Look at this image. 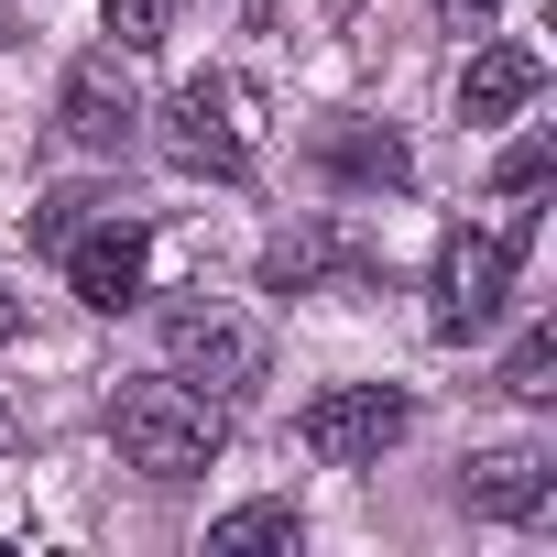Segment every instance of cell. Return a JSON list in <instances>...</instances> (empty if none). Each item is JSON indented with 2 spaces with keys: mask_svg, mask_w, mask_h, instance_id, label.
<instances>
[{
  "mask_svg": "<svg viewBox=\"0 0 557 557\" xmlns=\"http://www.w3.org/2000/svg\"><path fill=\"white\" fill-rule=\"evenodd\" d=\"M110 448H121V470H143V481H197V470L230 448V405L197 394V383H175V372L121 383V394H110Z\"/></svg>",
  "mask_w": 557,
  "mask_h": 557,
  "instance_id": "obj_1",
  "label": "cell"
},
{
  "mask_svg": "<svg viewBox=\"0 0 557 557\" xmlns=\"http://www.w3.org/2000/svg\"><path fill=\"white\" fill-rule=\"evenodd\" d=\"M164 164L240 186V175H251V88H240V77H186V88L164 99Z\"/></svg>",
  "mask_w": 557,
  "mask_h": 557,
  "instance_id": "obj_2",
  "label": "cell"
},
{
  "mask_svg": "<svg viewBox=\"0 0 557 557\" xmlns=\"http://www.w3.org/2000/svg\"><path fill=\"white\" fill-rule=\"evenodd\" d=\"M524 230L535 219H503V230H459L437 251V339H481L513 296V262H524Z\"/></svg>",
  "mask_w": 557,
  "mask_h": 557,
  "instance_id": "obj_3",
  "label": "cell"
},
{
  "mask_svg": "<svg viewBox=\"0 0 557 557\" xmlns=\"http://www.w3.org/2000/svg\"><path fill=\"white\" fill-rule=\"evenodd\" d=\"M164 372L219 394V405H240L262 383V329L240 307H164Z\"/></svg>",
  "mask_w": 557,
  "mask_h": 557,
  "instance_id": "obj_4",
  "label": "cell"
},
{
  "mask_svg": "<svg viewBox=\"0 0 557 557\" xmlns=\"http://www.w3.org/2000/svg\"><path fill=\"white\" fill-rule=\"evenodd\" d=\"M405 426H416V405H405L394 383H329V394L296 416L307 459H329V470H372V459H383Z\"/></svg>",
  "mask_w": 557,
  "mask_h": 557,
  "instance_id": "obj_5",
  "label": "cell"
},
{
  "mask_svg": "<svg viewBox=\"0 0 557 557\" xmlns=\"http://www.w3.org/2000/svg\"><path fill=\"white\" fill-rule=\"evenodd\" d=\"M55 121H66V143H77V153H121V143L143 132V88H132V55H121V45L77 55V66H66V88H55Z\"/></svg>",
  "mask_w": 557,
  "mask_h": 557,
  "instance_id": "obj_6",
  "label": "cell"
},
{
  "mask_svg": "<svg viewBox=\"0 0 557 557\" xmlns=\"http://www.w3.org/2000/svg\"><path fill=\"white\" fill-rule=\"evenodd\" d=\"M143 262H153V230H143V219H99V230L66 240V285H77V307L121 318V307L143 296Z\"/></svg>",
  "mask_w": 557,
  "mask_h": 557,
  "instance_id": "obj_7",
  "label": "cell"
},
{
  "mask_svg": "<svg viewBox=\"0 0 557 557\" xmlns=\"http://www.w3.org/2000/svg\"><path fill=\"white\" fill-rule=\"evenodd\" d=\"M459 492H470V513H492V524H524V513H546L557 470H546V448H481Z\"/></svg>",
  "mask_w": 557,
  "mask_h": 557,
  "instance_id": "obj_8",
  "label": "cell"
},
{
  "mask_svg": "<svg viewBox=\"0 0 557 557\" xmlns=\"http://www.w3.org/2000/svg\"><path fill=\"white\" fill-rule=\"evenodd\" d=\"M535 88H546V55L535 45H481L470 77H459V121H513Z\"/></svg>",
  "mask_w": 557,
  "mask_h": 557,
  "instance_id": "obj_9",
  "label": "cell"
},
{
  "mask_svg": "<svg viewBox=\"0 0 557 557\" xmlns=\"http://www.w3.org/2000/svg\"><path fill=\"white\" fill-rule=\"evenodd\" d=\"M329 273H372L339 230H285L262 251V296H307V285H329Z\"/></svg>",
  "mask_w": 557,
  "mask_h": 557,
  "instance_id": "obj_10",
  "label": "cell"
},
{
  "mask_svg": "<svg viewBox=\"0 0 557 557\" xmlns=\"http://www.w3.org/2000/svg\"><path fill=\"white\" fill-rule=\"evenodd\" d=\"M318 164H329L339 186H405V175H416L394 132H329V143H318Z\"/></svg>",
  "mask_w": 557,
  "mask_h": 557,
  "instance_id": "obj_11",
  "label": "cell"
},
{
  "mask_svg": "<svg viewBox=\"0 0 557 557\" xmlns=\"http://www.w3.org/2000/svg\"><path fill=\"white\" fill-rule=\"evenodd\" d=\"M262 546H296V503H240L208 524V557H262Z\"/></svg>",
  "mask_w": 557,
  "mask_h": 557,
  "instance_id": "obj_12",
  "label": "cell"
},
{
  "mask_svg": "<svg viewBox=\"0 0 557 557\" xmlns=\"http://www.w3.org/2000/svg\"><path fill=\"white\" fill-rule=\"evenodd\" d=\"M503 394H513V405H557V329H524V339L503 350Z\"/></svg>",
  "mask_w": 557,
  "mask_h": 557,
  "instance_id": "obj_13",
  "label": "cell"
},
{
  "mask_svg": "<svg viewBox=\"0 0 557 557\" xmlns=\"http://www.w3.org/2000/svg\"><path fill=\"white\" fill-rule=\"evenodd\" d=\"M99 23H110L121 55H153V45L175 34V0H99Z\"/></svg>",
  "mask_w": 557,
  "mask_h": 557,
  "instance_id": "obj_14",
  "label": "cell"
},
{
  "mask_svg": "<svg viewBox=\"0 0 557 557\" xmlns=\"http://www.w3.org/2000/svg\"><path fill=\"white\" fill-rule=\"evenodd\" d=\"M546 164H557V132H524V143L492 164V186H503V197H535V186H546Z\"/></svg>",
  "mask_w": 557,
  "mask_h": 557,
  "instance_id": "obj_15",
  "label": "cell"
},
{
  "mask_svg": "<svg viewBox=\"0 0 557 557\" xmlns=\"http://www.w3.org/2000/svg\"><path fill=\"white\" fill-rule=\"evenodd\" d=\"M88 219H99V197H45V208H34V240H45V251H66Z\"/></svg>",
  "mask_w": 557,
  "mask_h": 557,
  "instance_id": "obj_16",
  "label": "cell"
},
{
  "mask_svg": "<svg viewBox=\"0 0 557 557\" xmlns=\"http://www.w3.org/2000/svg\"><path fill=\"white\" fill-rule=\"evenodd\" d=\"M12 339H23V307H12V296H0V350H12Z\"/></svg>",
  "mask_w": 557,
  "mask_h": 557,
  "instance_id": "obj_17",
  "label": "cell"
},
{
  "mask_svg": "<svg viewBox=\"0 0 557 557\" xmlns=\"http://www.w3.org/2000/svg\"><path fill=\"white\" fill-rule=\"evenodd\" d=\"M448 12H470V23H481V12H503V0H448Z\"/></svg>",
  "mask_w": 557,
  "mask_h": 557,
  "instance_id": "obj_18",
  "label": "cell"
},
{
  "mask_svg": "<svg viewBox=\"0 0 557 557\" xmlns=\"http://www.w3.org/2000/svg\"><path fill=\"white\" fill-rule=\"evenodd\" d=\"M12 437H23V426H12V405H0V448H12Z\"/></svg>",
  "mask_w": 557,
  "mask_h": 557,
  "instance_id": "obj_19",
  "label": "cell"
}]
</instances>
